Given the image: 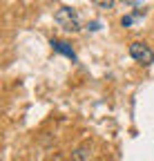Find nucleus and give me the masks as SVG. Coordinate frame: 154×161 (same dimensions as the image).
I'll return each instance as SVG.
<instances>
[{"label": "nucleus", "instance_id": "nucleus-7", "mask_svg": "<svg viewBox=\"0 0 154 161\" xmlns=\"http://www.w3.org/2000/svg\"><path fill=\"white\" fill-rule=\"evenodd\" d=\"M121 3H127V5H134V3H136V0H121Z\"/></svg>", "mask_w": 154, "mask_h": 161}, {"label": "nucleus", "instance_id": "nucleus-5", "mask_svg": "<svg viewBox=\"0 0 154 161\" xmlns=\"http://www.w3.org/2000/svg\"><path fill=\"white\" fill-rule=\"evenodd\" d=\"M92 3L98 7V9H105V11H109V9H114V3L116 0H92Z\"/></svg>", "mask_w": 154, "mask_h": 161}, {"label": "nucleus", "instance_id": "nucleus-1", "mask_svg": "<svg viewBox=\"0 0 154 161\" xmlns=\"http://www.w3.org/2000/svg\"><path fill=\"white\" fill-rule=\"evenodd\" d=\"M56 23L63 25V29H67V31H78L81 29L78 14H76L74 9H69V7H61L58 11H56Z\"/></svg>", "mask_w": 154, "mask_h": 161}, {"label": "nucleus", "instance_id": "nucleus-4", "mask_svg": "<svg viewBox=\"0 0 154 161\" xmlns=\"http://www.w3.org/2000/svg\"><path fill=\"white\" fill-rule=\"evenodd\" d=\"M72 161H89V152L87 148H78L72 152Z\"/></svg>", "mask_w": 154, "mask_h": 161}, {"label": "nucleus", "instance_id": "nucleus-3", "mask_svg": "<svg viewBox=\"0 0 154 161\" xmlns=\"http://www.w3.org/2000/svg\"><path fill=\"white\" fill-rule=\"evenodd\" d=\"M51 47H54V52H58V54H63V56L76 60V52L69 47V43H65V40H51Z\"/></svg>", "mask_w": 154, "mask_h": 161}, {"label": "nucleus", "instance_id": "nucleus-6", "mask_svg": "<svg viewBox=\"0 0 154 161\" xmlns=\"http://www.w3.org/2000/svg\"><path fill=\"white\" fill-rule=\"evenodd\" d=\"M132 23H134V16H123V18H121V25H123V27H130Z\"/></svg>", "mask_w": 154, "mask_h": 161}, {"label": "nucleus", "instance_id": "nucleus-2", "mask_svg": "<svg viewBox=\"0 0 154 161\" xmlns=\"http://www.w3.org/2000/svg\"><path fill=\"white\" fill-rule=\"evenodd\" d=\"M130 56L136 60V63H141V65H150V63H154V52L150 49V45L141 43V40H136V43H132V45H130Z\"/></svg>", "mask_w": 154, "mask_h": 161}]
</instances>
